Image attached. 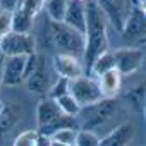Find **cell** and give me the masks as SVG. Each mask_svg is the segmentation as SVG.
<instances>
[{
	"mask_svg": "<svg viewBox=\"0 0 146 146\" xmlns=\"http://www.w3.org/2000/svg\"><path fill=\"white\" fill-rule=\"evenodd\" d=\"M69 93L76 98V102L81 107L96 103L98 100L103 98L98 79L91 78V76H79L74 79H69Z\"/></svg>",
	"mask_w": 146,
	"mask_h": 146,
	"instance_id": "obj_5",
	"label": "cell"
},
{
	"mask_svg": "<svg viewBox=\"0 0 146 146\" xmlns=\"http://www.w3.org/2000/svg\"><path fill=\"white\" fill-rule=\"evenodd\" d=\"M117 108H119L117 98H102L96 103L81 107L79 113L76 115L78 127L79 129H91V131L102 129L115 117Z\"/></svg>",
	"mask_w": 146,
	"mask_h": 146,
	"instance_id": "obj_3",
	"label": "cell"
},
{
	"mask_svg": "<svg viewBox=\"0 0 146 146\" xmlns=\"http://www.w3.org/2000/svg\"><path fill=\"white\" fill-rule=\"evenodd\" d=\"M2 110H4V103L0 102V113H2Z\"/></svg>",
	"mask_w": 146,
	"mask_h": 146,
	"instance_id": "obj_29",
	"label": "cell"
},
{
	"mask_svg": "<svg viewBox=\"0 0 146 146\" xmlns=\"http://www.w3.org/2000/svg\"><path fill=\"white\" fill-rule=\"evenodd\" d=\"M36 17H38V16H36ZM36 17L29 16L28 12H24L23 9L17 7V9L12 12V31H17V33H31Z\"/></svg>",
	"mask_w": 146,
	"mask_h": 146,
	"instance_id": "obj_17",
	"label": "cell"
},
{
	"mask_svg": "<svg viewBox=\"0 0 146 146\" xmlns=\"http://www.w3.org/2000/svg\"><path fill=\"white\" fill-rule=\"evenodd\" d=\"M60 115H62V110L58 108L57 102L52 96L46 95V98H43L38 103V107H36V124H38V129L53 124Z\"/></svg>",
	"mask_w": 146,
	"mask_h": 146,
	"instance_id": "obj_13",
	"label": "cell"
},
{
	"mask_svg": "<svg viewBox=\"0 0 146 146\" xmlns=\"http://www.w3.org/2000/svg\"><path fill=\"white\" fill-rule=\"evenodd\" d=\"M95 2L100 5L102 12L107 17V23H110L117 31L122 29L124 21L132 7L131 0H95Z\"/></svg>",
	"mask_w": 146,
	"mask_h": 146,
	"instance_id": "obj_9",
	"label": "cell"
},
{
	"mask_svg": "<svg viewBox=\"0 0 146 146\" xmlns=\"http://www.w3.org/2000/svg\"><path fill=\"white\" fill-rule=\"evenodd\" d=\"M134 136H136V125H134V122L125 120V122L115 125L105 136H100L98 146H125V144L132 143Z\"/></svg>",
	"mask_w": 146,
	"mask_h": 146,
	"instance_id": "obj_11",
	"label": "cell"
},
{
	"mask_svg": "<svg viewBox=\"0 0 146 146\" xmlns=\"http://www.w3.org/2000/svg\"><path fill=\"white\" fill-rule=\"evenodd\" d=\"M2 62H4V55L0 53V88H2Z\"/></svg>",
	"mask_w": 146,
	"mask_h": 146,
	"instance_id": "obj_28",
	"label": "cell"
},
{
	"mask_svg": "<svg viewBox=\"0 0 146 146\" xmlns=\"http://www.w3.org/2000/svg\"><path fill=\"white\" fill-rule=\"evenodd\" d=\"M12 31V12L0 9V38Z\"/></svg>",
	"mask_w": 146,
	"mask_h": 146,
	"instance_id": "obj_26",
	"label": "cell"
},
{
	"mask_svg": "<svg viewBox=\"0 0 146 146\" xmlns=\"http://www.w3.org/2000/svg\"><path fill=\"white\" fill-rule=\"evenodd\" d=\"M98 143H100V136L96 134V131H91V129H78L76 146H98Z\"/></svg>",
	"mask_w": 146,
	"mask_h": 146,
	"instance_id": "obj_21",
	"label": "cell"
},
{
	"mask_svg": "<svg viewBox=\"0 0 146 146\" xmlns=\"http://www.w3.org/2000/svg\"><path fill=\"white\" fill-rule=\"evenodd\" d=\"M76 134H78V127H60L50 134V144L76 146Z\"/></svg>",
	"mask_w": 146,
	"mask_h": 146,
	"instance_id": "obj_18",
	"label": "cell"
},
{
	"mask_svg": "<svg viewBox=\"0 0 146 146\" xmlns=\"http://www.w3.org/2000/svg\"><path fill=\"white\" fill-rule=\"evenodd\" d=\"M50 38H52V46L57 53L83 57L86 45L84 33L70 28L64 21H50Z\"/></svg>",
	"mask_w": 146,
	"mask_h": 146,
	"instance_id": "obj_2",
	"label": "cell"
},
{
	"mask_svg": "<svg viewBox=\"0 0 146 146\" xmlns=\"http://www.w3.org/2000/svg\"><path fill=\"white\" fill-rule=\"evenodd\" d=\"M17 119V112L14 107L4 103V110L0 113V131H9Z\"/></svg>",
	"mask_w": 146,
	"mask_h": 146,
	"instance_id": "obj_23",
	"label": "cell"
},
{
	"mask_svg": "<svg viewBox=\"0 0 146 146\" xmlns=\"http://www.w3.org/2000/svg\"><path fill=\"white\" fill-rule=\"evenodd\" d=\"M26 88L29 93L35 95H46L48 88H50V76H48V67H46V58L43 55H40V62L36 65V69L24 79Z\"/></svg>",
	"mask_w": 146,
	"mask_h": 146,
	"instance_id": "obj_12",
	"label": "cell"
},
{
	"mask_svg": "<svg viewBox=\"0 0 146 146\" xmlns=\"http://www.w3.org/2000/svg\"><path fill=\"white\" fill-rule=\"evenodd\" d=\"M26 55H7L2 62V86L14 88L24 83Z\"/></svg>",
	"mask_w": 146,
	"mask_h": 146,
	"instance_id": "obj_8",
	"label": "cell"
},
{
	"mask_svg": "<svg viewBox=\"0 0 146 146\" xmlns=\"http://www.w3.org/2000/svg\"><path fill=\"white\" fill-rule=\"evenodd\" d=\"M112 52L115 58V69L122 76H131L139 70L144 58V52L139 46H119Z\"/></svg>",
	"mask_w": 146,
	"mask_h": 146,
	"instance_id": "obj_7",
	"label": "cell"
},
{
	"mask_svg": "<svg viewBox=\"0 0 146 146\" xmlns=\"http://www.w3.org/2000/svg\"><path fill=\"white\" fill-rule=\"evenodd\" d=\"M55 74L65 79H74L84 74V65L83 58L76 55H69V53H55L52 60Z\"/></svg>",
	"mask_w": 146,
	"mask_h": 146,
	"instance_id": "obj_10",
	"label": "cell"
},
{
	"mask_svg": "<svg viewBox=\"0 0 146 146\" xmlns=\"http://www.w3.org/2000/svg\"><path fill=\"white\" fill-rule=\"evenodd\" d=\"M36 52L35 38L31 33H17L9 31L5 36L0 38V53L7 55H29Z\"/></svg>",
	"mask_w": 146,
	"mask_h": 146,
	"instance_id": "obj_6",
	"label": "cell"
},
{
	"mask_svg": "<svg viewBox=\"0 0 146 146\" xmlns=\"http://www.w3.org/2000/svg\"><path fill=\"white\" fill-rule=\"evenodd\" d=\"M65 93H69V79H65V78H60L58 76V79L53 83V84H50V88H48V96H52V98H57V96H60V95H65Z\"/></svg>",
	"mask_w": 146,
	"mask_h": 146,
	"instance_id": "obj_25",
	"label": "cell"
},
{
	"mask_svg": "<svg viewBox=\"0 0 146 146\" xmlns=\"http://www.w3.org/2000/svg\"><path fill=\"white\" fill-rule=\"evenodd\" d=\"M64 23L81 33L86 31V11L83 0H69V5L64 16Z\"/></svg>",
	"mask_w": 146,
	"mask_h": 146,
	"instance_id": "obj_15",
	"label": "cell"
},
{
	"mask_svg": "<svg viewBox=\"0 0 146 146\" xmlns=\"http://www.w3.org/2000/svg\"><path fill=\"white\" fill-rule=\"evenodd\" d=\"M84 11H86V31H84L86 45L81 58H83L84 69L88 70L95 57H98L102 52L110 48V43H108V33H107V17L102 12L100 5L95 0H91V2L84 4Z\"/></svg>",
	"mask_w": 146,
	"mask_h": 146,
	"instance_id": "obj_1",
	"label": "cell"
},
{
	"mask_svg": "<svg viewBox=\"0 0 146 146\" xmlns=\"http://www.w3.org/2000/svg\"><path fill=\"white\" fill-rule=\"evenodd\" d=\"M43 4H45V0H21L19 9H23V11L28 12L29 16L36 17V16L43 11Z\"/></svg>",
	"mask_w": 146,
	"mask_h": 146,
	"instance_id": "obj_24",
	"label": "cell"
},
{
	"mask_svg": "<svg viewBox=\"0 0 146 146\" xmlns=\"http://www.w3.org/2000/svg\"><path fill=\"white\" fill-rule=\"evenodd\" d=\"M144 9L139 5H132L120 33V46H137L144 40V28H146V19H144Z\"/></svg>",
	"mask_w": 146,
	"mask_h": 146,
	"instance_id": "obj_4",
	"label": "cell"
},
{
	"mask_svg": "<svg viewBox=\"0 0 146 146\" xmlns=\"http://www.w3.org/2000/svg\"><path fill=\"white\" fill-rule=\"evenodd\" d=\"M96 79H98L103 98H117L119 96V93L122 90V74L115 67L100 74Z\"/></svg>",
	"mask_w": 146,
	"mask_h": 146,
	"instance_id": "obj_14",
	"label": "cell"
},
{
	"mask_svg": "<svg viewBox=\"0 0 146 146\" xmlns=\"http://www.w3.org/2000/svg\"><path fill=\"white\" fill-rule=\"evenodd\" d=\"M38 137H40L38 129H28V131H23L21 134H17V137L14 139V144L16 146H36Z\"/></svg>",
	"mask_w": 146,
	"mask_h": 146,
	"instance_id": "obj_22",
	"label": "cell"
},
{
	"mask_svg": "<svg viewBox=\"0 0 146 146\" xmlns=\"http://www.w3.org/2000/svg\"><path fill=\"white\" fill-rule=\"evenodd\" d=\"M19 4H21V0H0V9L14 12L19 7Z\"/></svg>",
	"mask_w": 146,
	"mask_h": 146,
	"instance_id": "obj_27",
	"label": "cell"
},
{
	"mask_svg": "<svg viewBox=\"0 0 146 146\" xmlns=\"http://www.w3.org/2000/svg\"><path fill=\"white\" fill-rule=\"evenodd\" d=\"M69 0H45L43 11L50 21H64Z\"/></svg>",
	"mask_w": 146,
	"mask_h": 146,
	"instance_id": "obj_19",
	"label": "cell"
},
{
	"mask_svg": "<svg viewBox=\"0 0 146 146\" xmlns=\"http://www.w3.org/2000/svg\"><path fill=\"white\" fill-rule=\"evenodd\" d=\"M83 2H84V0H83Z\"/></svg>",
	"mask_w": 146,
	"mask_h": 146,
	"instance_id": "obj_30",
	"label": "cell"
},
{
	"mask_svg": "<svg viewBox=\"0 0 146 146\" xmlns=\"http://www.w3.org/2000/svg\"><path fill=\"white\" fill-rule=\"evenodd\" d=\"M115 67V58H113V52L110 48H107L105 52H102L98 57H95V60L91 62L90 69H88V74H91L93 78H98L100 74L110 70Z\"/></svg>",
	"mask_w": 146,
	"mask_h": 146,
	"instance_id": "obj_16",
	"label": "cell"
},
{
	"mask_svg": "<svg viewBox=\"0 0 146 146\" xmlns=\"http://www.w3.org/2000/svg\"><path fill=\"white\" fill-rule=\"evenodd\" d=\"M58 105V108L62 110V113L65 115H70V117H76L81 110V105L76 102V98L72 96L70 93H65V95H60L57 98H53Z\"/></svg>",
	"mask_w": 146,
	"mask_h": 146,
	"instance_id": "obj_20",
	"label": "cell"
}]
</instances>
